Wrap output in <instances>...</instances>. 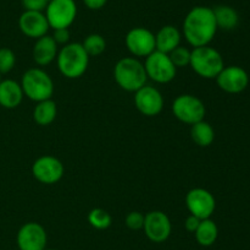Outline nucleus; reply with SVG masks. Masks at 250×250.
<instances>
[{"label": "nucleus", "instance_id": "4be33fe9", "mask_svg": "<svg viewBox=\"0 0 250 250\" xmlns=\"http://www.w3.org/2000/svg\"><path fill=\"white\" fill-rule=\"evenodd\" d=\"M195 239L203 247H210L214 244L219 235V228H217L216 223L210 218L200 221L199 227L194 232Z\"/></svg>", "mask_w": 250, "mask_h": 250}, {"label": "nucleus", "instance_id": "20e7f679", "mask_svg": "<svg viewBox=\"0 0 250 250\" xmlns=\"http://www.w3.org/2000/svg\"><path fill=\"white\" fill-rule=\"evenodd\" d=\"M195 74L204 78H216L225 68L222 55L209 46L195 47L190 50V63Z\"/></svg>", "mask_w": 250, "mask_h": 250}, {"label": "nucleus", "instance_id": "5701e85b", "mask_svg": "<svg viewBox=\"0 0 250 250\" xmlns=\"http://www.w3.org/2000/svg\"><path fill=\"white\" fill-rule=\"evenodd\" d=\"M190 136H192V140L198 146L208 147L214 141L215 131L209 123L202 120V122H198L192 125Z\"/></svg>", "mask_w": 250, "mask_h": 250}, {"label": "nucleus", "instance_id": "dca6fc26", "mask_svg": "<svg viewBox=\"0 0 250 250\" xmlns=\"http://www.w3.org/2000/svg\"><path fill=\"white\" fill-rule=\"evenodd\" d=\"M19 26L24 36L36 39L45 36L48 29L50 28L45 14H43V11L32 10H24L19 19Z\"/></svg>", "mask_w": 250, "mask_h": 250}, {"label": "nucleus", "instance_id": "ddd939ff", "mask_svg": "<svg viewBox=\"0 0 250 250\" xmlns=\"http://www.w3.org/2000/svg\"><path fill=\"white\" fill-rule=\"evenodd\" d=\"M46 232L42 225L28 222L20 228L17 233L19 250H44L46 248Z\"/></svg>", "mask_w": 250, "mask_h": 250}, {"label": "nucleus", "instance_id": "6e6552de", "mask_svg": "<svg viewBox=\"0 0 250 250\" xmlns=\"http://www.w3.org/2000/svg\"><path fill=\"white\" fill-rule=\"evenodd\" d=\"M77 16L75 0H51L45 9V17L51 28H68Z\"/></svg>", "mask_w": 250, "mask_h": 250}, {"label": "nucleus", "instance_id": "6ab92c4d", "mask_svg": "<svg viewBox=\"0 0 250 250\" xmlns=\"http://www.w3.org/2000/svg\"><path fill=\"white\" fill-rule=\"evenodd\" d=\"M181 43V32L177 27L164 26L159 29L155 34V47L156 50L163 51V53H171L175 48H177Z\"/></svg>", "mask_w": 250, "mask_h": 250}, {"label": "nucleus", "instance_id": "f257e3e1", "mask_svg": "<svg viewBox=\"0 0 250 250\" xmlns=\"http://www.w3.org/2000/svg\"><path fill=\"white\" fill-rule=\"evenodd\" d=\"M217 31L214 10L208 6H195L183 21V34L190 46H209Z\"/></svg>", "mask_w": 250, "mask_h": 250}, {"label": "nucleus", "instance_id": "aec40b11", "mask_svg": "<svg viewBox=\"0 0 250 250\" xmlns=\"http://www.w3.org/2000/svg\"><path fill=\"white\" fill-rule=\"evenodd\" d=\"M56 114H58L56 103L50 98V100L37 102V105L33 110V119L38 125L45 126L55 120Z\"/></svg>", "mask_w": 250, "mask_h": 250}, {"label": "nucleus", "instance_id": "393cba45", "mask_svg": "<svg viewBox=\"0 0 250 250\" xmlns=\"http://www.w3.org/2000/svg\"><path fill=\"white\" fill-rule=\"evenodd\" d=\"M111 221L112 218L110 213L103 208H93L88 213V222L95 229H106L111 225Z\"/></svg>", "mask_w": 250, "mask_h": 250}, {"label": "nucleus", "instance_id": "7c9ffc66", "mask_svg": "<svg viewBox=\"0 0 250 250\" xmlns=\"http://www.w3.org/2000/svg\"><path fill=\"white\" fill-rule=\"evenodd\" d=\"M200 221L202 220H200V218H198L197 216H193V215L188 216L187 220H186V223H185L186 229L190 233H194L195 230H197V228L199 227Z\"/></svg>", "mask_w": 250, "mask_h": 250}, {"label": "nucleus", "instance_id": "c85d7f7f", "mask_svg": "<svg viewBox=\"0 0 250 250\" xmlns=\"http://www.w3.org/2000/svg\"><path fill=\"white\" fill-rule=\"evenodd\" d=\"M51 0H22L24 10H32V11H43L46 9L48 4Z\"/></svg>", "mask_w": 250, "mask_h": 250}, {"label": "nucleus", "instance_id": "0eeeda50", "mask_svg": "<svg viewBox=\"0 0 250 250\" xmlns=\"http://www.w3.org/2000/svg\"><path fill=\"white\" fill-rule=\"evenodd\" d=\"M173 115L186 124H195L204 120L205 105L200 98L193 95H181L172 103Z\"/></svg>", "mask_w": 250, "mask_h": 250}, {"label": "nucleus", "instance_id": "b1692460", "mask_svg": "<svg viewBox=\"0 0 250 250\" xmlns=\"http://www.w3.org/2000/svg\"><path fill=\"white\" fill-rule=\"evenodd\" d=\"M82 46L88 55L98 56L105 50V48H106V42H105L104 37L103 36H100V34L98 33H93V34H89L88 37H85Z\"/></svg>", "mask_w": 250, "mask_h": 250}, {"label": "nucleus", "instance_id": "a878e982", "mask_svg": "<svg viewBox=\"0 0 250 250\" xmlns=\"http://www.w3.org/2000/svg\"><path fill=\"white\" fill-rule=\"evenodd\" d=\"M168 56H170L171 61H172L176 68L188 66L190 63V50L186 47L178 46L171 53H168Z\"/></svg>", "mask_w": 250, "mask_h": 250}, {"label": "nucleus", "instance_id": "bb28decb", "mask_svg": "<svg viewBox=\"0 0 250 250\" xmlns=\"http://www.w3.org/2000/svg\"><path fill=\"white\" fill-rule=\"evenodd\" d=\"M16 64V55L10 48H0V74H7Z\"/></svg>", "mask_w": 250, "mask_h": 250}, {"label": "nucleus", "instance_id": "1a4fd4ad", "mask_svg": "<svg viewBox=\"0 0 250 250\" xmlns=\"http://www.w3.org/2000/svg\"><path fill=\"white\" fill-rule=\"evenodd\" d=\"M186 203L190 215L197 216L200 220L211 217L216 207L214 195L209 190L203 188H194L188 191L186 196Z\"/></svg>", "mask_w": 250, "mask_h": 250}, {"label": "nucleus", "instance_id": "9b49d317", "mask_svg": "<svg viewBox=\"0 0 250 250\" xmlns=\"http://www.w3.org/2000/svg\"><path fill=\"white\" fill-rule=\"evenodd\" d=\"M63 164L53 156H42L32 166V174L43 184H55L62 178Z\"/></svg>", "mask_w": 250, "mask_h": 250}, {"label": "nucleus", "instance_id": "a211bd4d", "mask_svg": "<svg viewBox=\"0 0 250 250\" xmlns=\"http://www.w3.org/2000/svg\"><path fill=\"white\" fill-rule=\"evenodd\" d=\"M21 83L14 80L0 81V105L7 109L19 107L23 98Z\"/></svg>", "mask_w": 250, "mask_h": 250}, {"label": "nucleus", "instance_id": "f8f14e48", "mask_svg": "<svg viewBox=\"0 0 250 250\" xmlns=\"http://www.w3.org/2000/svg\"><path fill=\"white\" fill-rule=\"evenodd\" d=\"M216 82L225 92L241 93L248 87L249 75L241 66H225L216 76Z\"/></svg>", "mask_w": 250, "mask_h": 250}, {"label": "nucleus", "instance_id": "72a5a7b5", "mask_svg": "<svg viewBox=\"0 0 250 250\" xmlns=\"http://www.w3.org/2000/svg\"><path fill=\"white\" fill-rule=\"evenodd\" d=\"M0 81H1V80H0Z\"/></svg>", "mask_w": 250, "mask_h": 250}, {"label": "nucleus", "instance_id": "473e14b6", "mask_svg": "<svg viewBox=\"0 0 250 250\" xmlns=\"http://www.w3.org/2000/svg\"><path fill=\"white\" fill-rule=\"evenodd\" d=\"M44 250H55V249H46V248H45V249H44Z\"/></svg>", "mask_w": 250, "mask_h": 250}, {"label": "nucleus", "instance_id": "f3484780", "mask_svg": "<svg viewBox=\"0 0 250 250\" xmlns=\"http://www.w3.org/2000/svg\"><path fill=\"white\" fill-rule=\"evenodd\" d=\"M58 44L51 36L41 37L33 47V59L38 65H48L58 56Z\"/></svg>", "mask_w": 250, "mask_h": 250}, {"label": "nucleus", "instance_id": "f03ea898", "mask_svg": "<svg viewBox=\"0 0 250 250\" xmlns=\"http://www.w3.org/2000/svg\"><path fill=\"white\" fill-rule=\"evenodd\" d=\"M58 68L67 78L81 77L89 63V55L81 43H67L58 53Z\"/></svg>", "mask_w": 250, "mask_h": 250}, {"label": "nucleus", "instance_id": "39448f33", "mask_svg": "<svg viewBox=\"0 0 250 250\" xmlns=\"http://www.w3.org/2000/svg\"><path fill=\"white\" fill-rule=\"evenodd\" d=\"M21 87L23 95L34 102L50 100L54 93V82L42 69H29L22 76Z\"/></svg>", "mask_w": 250, "mask_h": 250}, {"label": "nucleus", "instance_id": "9d476101", "mask_svg": "<svg viewBox=\"0 0 250 250\" xmlns=\"http://www.w3.org/2000/svg\"><path fill=\"white\" fill-rule=\"evenodd\" d=\"M144 232L146 235L154 243H163L170 237L171 221L163 211H151L144 217Z\"/></svg>", "mask_w": 250, "mask_h": 250}, {"label": "nucleus", "instance_id": "cd10ccee", "mask_svg": "<svg viewBox=\"0 0 250 250\" xmlns=\"http://www.w3.org/2000/svg\"><path fill=\"white\" fill-rule=\"evenodd\" d=\"M144 217H146V216H144L143 213L138 212V211H132V212H129L128 215L126 216L125 222H126V225L129 229L138 230L143 228Z\"/></svg>", "mask_w": 250, "mask_h": 250}, {"label": "nucleus", "instance_id": "412c9836", "mask_svg": "<svg viewBox=\"0 0 250 250\" xmlns=\"http://www.w3.org/2000/svg\"><path fill=\"white\" fill-rule=\"evenodd\" d=\"M212 10H214L215 21H216L217 28L229 31V29H233L238 26V12L233 7L227 6V5H220V6H216Z\"/></svg>", "mask_w": 250, "mask_h": 250}, {"label": "nucleus", "instance_id": "c756f323", "mask_svg": "<svg viewBox=\"0 0 250 250\" xmlns=\"http://www.w3.org/2000/svg\"><path fill=\"white\" fill-rule=\"evenodd\" d=\"M51 37L56 42V44H67L70 41V31L68 28L54 29V34Z\"/></svg>", "mask_w": 250, "mask_h": 250}, {"label": "nucleus", "instance_id": "2f4dec72", "mask_svg": "<svg viewBox=\"0 0 250 250\" xmlns=\"http://www.w3.org/2000/svg\"><path fill=\"white\" fill-rule=\"evenodd\" d=\"M107 0H83L85 6L90 10H99L105 6Z\"/></svg>", "mask_w": 250, "mask_h": 250}, {"label": "nucleus", "instance_id": "7ed1b4c3", "mask_svg": "<svg viewBox=\"0 0 250 250\" xmlns=\"http://www.w3.org/2000/svg\"><path fill=\"white\" fill-rule=\"evenodd\" d=\"M114 77L117 85L128 92H136L146 83L144 64L136 58H124L117 61L114 69Z\"/></svg>", "mask_w": 250, "mask_h": 250}, {"label": "nucleus", "instance_id": "4468645a", "mask_svg": "<svg viewBox=\"0 0 250 250\" xmlns=\"http://www.w3.org/2000/svg\"><path fill=\"white\" fill-rule=\"evenodd\" d=\"M127 49L134 56H148L156 50L155 34L144 27L132 28L126 36Z\"/></svg>", "mask_w": 250, "mask_h": 250}, {"label": "nucleus", "instance_id": "423d86ee", "mask_svg": "<svg viewBox=\"0 0 250 250\" xmlns=\"http://www.w3.org/2000/svg\"><path fill=\"white\" fill-rule=\"evenodd\" d=\"M144 68L146 76L158 83H167L172 81L177 71L168 54L159 50H154L146 56Z\"/></svg>", "mask_w": 250, "mask_h": 250}, {"label": "nucleus", "instance_id": "2eb2a0df", "mask_svg": "<svg viewBox=\"0 0 250 250\" xmlns=\"http://www.w3.org/2000/svg\"><path fill=\"white\" fill-rule=\"evenodd\" d=\"M134 104L137 109L146 117H155L163 110L164 98L158 88L153 86L144 85L136 91Z\"/></svg>", "mask_w": 250, "mask_h": 250}]
</instances>
